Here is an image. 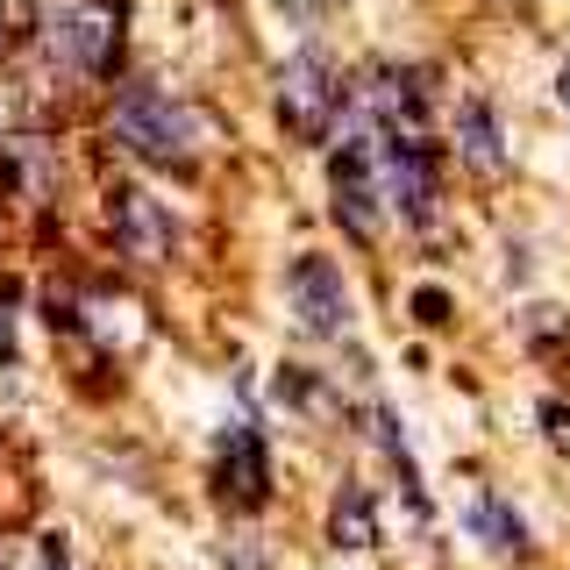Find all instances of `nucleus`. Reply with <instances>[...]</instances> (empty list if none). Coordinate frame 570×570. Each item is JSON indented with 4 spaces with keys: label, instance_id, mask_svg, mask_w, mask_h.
<instances>
[{
    "label": "nucleus",
    "instance_id": "nucleus-8",
    "mask_svg": "<svg viewBox=\"0 0 570 570\" xmlns=\"http://www.w3.org/2000/svg\"><path fill=\"white\" fill-rule=\"evenodd\" d=\"M107 222H115V243L142 264H165L178 249V214L165 200H150L142 186H121L115 200H107Z\"/></svg>",
    "mask_w": 570,
    "mask_h": 570
},
{
    "label": "nucleus",
    "instance_id": "nucleus-4",
    "mask_svg": "<svg viewBox=\"0 0 570 570\" xmlns=\"http://www.w3.org/2000/svg\"><path fill=\"white\" fill-rule=\"evenodd\" d=\"M379 171H385V200L400 207V222L428 236L442 214V165L428 150V136H379Z\"/></svg>",
    "mask_w": 570,
    "mask_h": 570
},
{
    "label": "nucleus",
    "instance_id": "nucleus-13",
    "mask_svg": "<svg viewBox=\"0 0 570 570\" xmlns=\"http://www.w3.org/2000/svg\"><path fill=\"white\" fill-rule=\"evenodd\" d=\"M14 328H22V285L0 278V364H14Z\"/></svg>",
    "mask_w": 570,
    "mask_h": 570
},
{
    "label": "nucleus",
    "instance_id": "nucleus-15",
    "mask_svg": "<svg viewBox=\"0 0 570 570\" xmlns=\"http://www.w3.org/2000/svg\"><path fill=\"white\" fill-rule=\"evenodd\" d=\"M557 94H563V115H570V58H563V71H557Z\"/></svg>",
    "mask_w": 570,
    "mask_h": 570
},
{
    "label": "nucleus",
    "instance_id": "nucleus-16",
    "mask_svg": "<svg viewBox=\"0 0 570 570\" xmlns=\"http://www.w3.org/2000/svg\"><path fill=\"white\" fill-rule=\"evenodd\" d=\"M43 570H71V563H65V549H50V557H43Z\"/></svg>",
    "mask_w": 570,
    "mask_h": 570
},
{
    "label": "nucleus",
    "instance_id": "nucleus-3",
    "mask_svg": "<svg viewBox=\"0 0 570 570\" xmlns=\"http://www.w3.org/2000/svg\"><path fill=\"white\" fill-rule=\"evenodd\" d=\"M328 207H335V222L350 228V243H379V228H385V171H379L371 136H350L343 150L328 157Z\"/></svg>",
    "mask_w": 570,
    "mask_h": 570
},
{
    "label": "nucleus",
    "instance_id": "nucleus-1",
    "mask_svg": "<svg viewBox=\"0 0 570 570\" xmlns=\"http://www.w3.org/2000/svg\"><path fill=\"white\" fill-rule=\"evenodd\" d=\"M107 129H115V142H129L136 157H150V165H193V157H200V115L178 94H165V86H150V79L121 86Z\"/></svg>",
    "mask_w": 570,
    "mask_h": 570
},
{
    "label": "nucleus",
    "instance_id": "nucleus-6",
    "mask_svg": "<svg viewBox=\"0 0 570 570\" xmlns=\"http://www.w3.org/2000/svg\"><path fill=\"white\" fill-rule=\"evenodd\" d=\"M107 50H115V29H107L100 8H86V0H43V58H50V71L94 79L107 65Z\"/></svg>",
    "mask_w": 570,
    "mask_h": 570
},
{
    "label": "nucleus",
    "instance_id": "nucleus-2",
    "mask_svg": "<svg viewBox=\"0 0 570 570\" xmlns=\"http://www.w3.org/2000/svg\"><path fill=\"white\" fill-rule=\"evenodd\" d=\"M272 107H278V129H285V136L321 142V136L335 129V121H343L350 86H343V71L321 58V50H299V58H285V71H278Z\"/></svg>",
    "mask_w": 570,
    "mask_h": 570
},
{
    "label": "nucleus",
    "instance_id": "nucleus-7",
    "mask_svg": "<svg viewBox=\"0 0 570 570\" xmlns=\"http://www.w3.org/2000/svg\"><path fill=\"white\" fill-rule=\"evenodd\" d=\"M214 485L236 513H257L272 499V450H264V435L249 421H228L214 435Z\"/></svg>",
    "mask_w": 570,
    "mask_h": 570
},
{
    "label": "nucleus",
    "instance_id": "nucleus-14",
    "mask_svg": "<svg viewBox=\"0 0 570 570\" xmlns=\"http://www.w3.org/2000/svg\"><path fill=\"white\" fill-rule=\"evenodd\" d=\"M278 14H293V22H321V0H278Z\"/></svg>",
    "mask_w": 570,
    "mask_h": 570
},
{
    "label": "nucleus",
    "instance_id": "nucleus-5",
    "mask_svg": "<svg viewBox=\"0 0 570 570\" xmlns=\"http://www.w3.org/2000/svg\"><path fill=\"white\" fill-rule=\"evenodd\" d=\"M285 307L307 335H343L356 321V299L343 285V264L321 257V249H299L293 264H285Z\"/></svg>",
    "mask_w": 570,
    "mask_h": 570
},
{
    "label": "nucleus",
    "instance_id": "nucleus-12",
    "mask_svg": "<svg viewBox=\"0 0 570 570\" xmlns=\"http://www.w3.org/2000/svg\"><path fill=\"white\" fill-rule=\"evenodd\" d=\"M321 400H328V385H321V379H307L299 364H285V371H278V406H293L299 421H321V414H328Z\"/></svg>",
    "mask_w": 570,
    "mask_h": 570
},
{
    "label": "nucleus",
    "instance_id": "nucleus-10",
    "mask_svg": "<svg viewBox=\"0 0 570 570\" xmlns=\"http://www.w3.org/2000/svg\"><path fill=\"white\" fill-rule=\"evenodd\" d=\"M463 528L478 534V542L492 549V557H507V563H521V557H534V534H528V521L507 507V499H471V513H463Z\"/></svg>",
    "mask_w": 570,
    "mask_h": 570
},
{
    "label": "nucleus",
    "instance_id": "nucleus-17",
    "mask_svg": "<svg viewBox=\"0 0 570 570\" xmlns=\"http://www.w3.org/2000/svg\"><path fill=\"white\" fill-rule=\"evenodd\" d=\"M0 29H8V0H0Z\"/></svg>",
    "mask_w": 570,
    "mask_h": 570
},
{
    "label": "nucleus",
    "instance_id": "nucleus-18",
    "mask_svg": "<svg viewBox=\"0 0 570 570\" xmlns=\"http://www.w3.org/2000/svg\"><path fill=\"white\" fill-rule=\"evenodd\" d=\"M0 570H8V557H0Z\"/></svg>",
    "mask_w": 570,
    "mask_h": 570
},
{
    "label": "nucleus",
    "instance_id": "nucleus-11",
    "mask_svg": "<svg viewBox=\"0 0 570 570\" xmlns=\"http://www.w3.org/2000/svg\"><path fill=\"white\" fill-rule=\"evenodd\" d=\"M328 534H335V549H371L379 542V499L364 485H343L328 507Z\"/></svg>",
    "mask_w": 570,
    "mask_h": 570
},
{
    "label": "nucleus",
    "instance_id": "nucleus-9",
    "mask_svg": "<svg viewBox=\"0 0 570 570\" xmlns=\"http://www.w3.org/2000/svg\"><path fill=\"white\" fill-rule=\"evenodd\" d=\"M456 157H463L471 178H499V171H507V136H499V115L485 100L456 107Z\"/></svg>",
    "mask_w": 570,
    "mask_h": 570
}]
</instances>
